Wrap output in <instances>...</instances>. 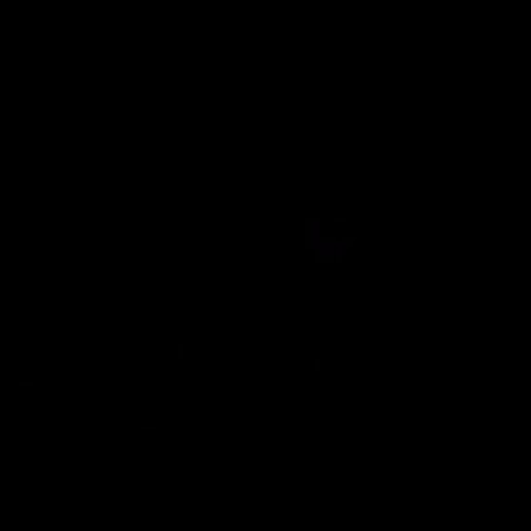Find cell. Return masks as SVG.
Here are the masks:
<instances>
[{"instance_id":"2","label":"cell","mask_w":531,"mask_h":531,"mask_svg":"<svg viewBox=\"0 0 531 531\" xmlns=\"http://www.w3.org/2000/svg\"><path fill=\"white\" fill-rule=\"evenodd\" d=\"M320 243H338V239L336 237H320Z\"/></svg>"},{"instance_id":"1","label":"cell","mask_w":531,"mask_h":531,"mask_svg":"<svg viewBox=\"0 0 531 531\" xmlns=\"http://www.w3.org/2000/svg\"><path fill=\"white\" fill-rule=\"evenodd\" d=\"M334 262V255H316V264H332Z\"/></svg>"},{"instance_id":"3","label":"cell","mask_w":531,"mask_h":531,"mask_svg":"<svg viewBox=\"0 0 531 531\" xmlns=\"http://www.w3.org/2000/svg\"><path fill=\"white\" fill-rule=\"evenodd\" d=\"M342 241H345V245H347V247H353V243H355V237H342Z\"/></svg>"},{"instance_id":"4","label":"cell","mask_w":531,"mask_h":531,"mask_svg":"<svg viewBox=\"0 0 531 531\" xmlns=\"http://www.w3.org/2000/svg\"><path fill=\"white\" fill-rule=\"evenodd\" d=\"M334 262L336 264H342V255H334Z\"/></svg>"}]
</instances>
